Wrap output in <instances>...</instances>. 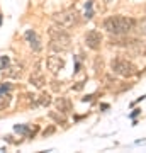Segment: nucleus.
<instances>
[{
  "label": "nucleus",
  "mask_w": 146,
  "mask_h": 153,
  "mask_svg": "<svg viewBox=\"0 0 146 153\" xmlns=\"http://www.w3.org/2000/svg\"><path fill=\"white\" fill-rule=\"evenodd\" d=\"M136 27V21L124 16H110L104 21V29L114 36H122Z\"/></svg>",
  "instance_id": "nucleus-1"
},
{
  "label": "nucleus",
  "mask_w": 146,
  "mask_h": 153,
  "mask_svg": "<svg viewBox=\"0 0 146 153\" xmlns=\"http://www.w3.org/2000/svg\"><path fill=\"white\" fill-rule=\"evenodd\" d=\"M48 34H49V39H51L48 48L51 51H54V53H65V51H68L71 48V36L63 27L53 26L48 31Z\"/></svg>",
  "instance_id": "nucleus-2"
},
{
  "label": "nucleus",
  "mask_w": 146,
  "mask_h": 153,
  "mask_svg": "<svg viewBox=\"0 0 146 153\" xmlns=\"http://www.w3.org/2000/svg\"><path fill=\"white\" fill-rule=\"evenodd\" d=\"M53 22L56 26H60L63 29H70L73 26H76L78 22H80V16H78V12L70 9V10H63V12H56L51 16Z\"/></svg>",
  "instance_id": "nucleus-3"
},
{
  "label": "nucleus",
  "mask_w": 146,
  "mask_h": 153,
  "mask_svg": "<svg viewBox=\"0 0 146 153\" xmlns=\"http://www.w3.org/2000/svg\"><path fill=\"white\" fill-rule=\"evenodd\" d=\"M110 68H112V71L116 73V75L124 76V78L133 76V75L138 73L136 65L133 63V61L126 60V58H114V60L110 61Z\"/></svg>",
  "instance_id": "nucleus-4"
},
{
  "label": "nucleus",
  "mask_w": 146,
  "mask_h": 153,
  "mask_svg": "<svg viewBox=\"0 0 146 153\" xmlns=\"http://www.w3.org/2000/svg\"><path fill=\"white\" fill-rule=\"evenodd\" d=\"M85 44H87V48L93 49V51L100 49V44H102V34L99 33V31H95V29H90V31L85 34Z\"/></svg>",
  "instance_id": "nucleus-5"
},
{
  "label": "nucleus",
  "mask_w": 146,
  "mask_h": 153,
  "mask_svg": "<svg viewBox=\"0 0 146 153\" xmlns=\"http://www.w3.org/2000/svg\"><path fill=\"white\" fill-rule=\"evenodd\" d=\"M46 65H48V70L51 71V73H58V71H61L65 68V60H63L61 56L53 55L46 60Z\"/></svg>",
  "instance_id": "nucleus-6"
},
{
  "label": "nucleus",
  "mask_w": 146,
  "mask_h": 153,
  "mask_svg": "<svg viewBox=\"0 0 146 153\" xmlns=\"http://www.w3.org/2000/svg\"><path fill=\"white\" fill-rule=\"evenodd\" d=\"M24 38H26L27 44L33 48V51H39V49L43 48V46H41V41H39V38H38V34L34 33L33 29H27L26 34H24Z\"/></svg>",
  "instance_id": "nucleus-7"
},
{
  "label": "nucleus",
  "mask_w": 146,
  "mask_h": 153,
  "mask_svg": "<svg viewBox=\"0 0 146 153\" xmlns=\"http://www.w3.org/2000/svg\"><path fill=\"white\" fill-rule=\"evenodd\" d=\"M126 34H122V38H119V36H114V38H110V44L112 46H124V48H129V46H133V44L138 41V39L134 38H124Z\"/></svg>",
  "instance_id": "nucleus-8"
},
{
  "label": "nucleus",
  "mask_w": 146,
  "mask_h": 153,
  "mask_svg": "<svg viewBox=\"0 0 146 153\" xmlns=\"http://www.w3.org/2000/svg\"><path fill=\"white\" fill-rule=\"evenodd\" d=\"M54 105H56V111H60V112H63V114H68V112L71 111V104H70V100H68L66 97H56Z\"/></svg>",
  "instance_id": "nucleus-9"
},
{
  "label": "nucleus",
  "mask_w": 146,
  "mask_h": 153,
  "mask_svg": "<svg viewBox=\"0 0 146 153\" xmlns=\"http://www.w3.org/2000/svg\"><path fill=\"white\" fill-rule=\"evenodd\" d=\"M4 75L9 78H21L22 76V66L21 65H9L4 70Z\"/></svg>",
  "instance_id": "nucleus-10"
},
{
  "label": "nucleus",
  "mask_w": 146,
  "mask_h": 153,
  "mask_svg": "<svg viewBox=\"0 0 146 153\" xmlns=\"http://www.w3.org/2000/svg\"><path fill=\"white\" fill-rule=\"evenodd\" d=\"M29 82L33 83L34 87H43L44 85V76L41 71H34L33 75H31V78H29Z\"/></svg>",
  "instance_id": "nucleus-11"
},
{
  "label": "nucleus",
  "mask_w": 146,
  "mask_h": 153,
  "mask_svg": "<svg viewBox=\"0 0 146 153\" xmlns=\"http://www.w3.org/2000/svg\"><path fill=\"white\" fill-rule=\"evenodd\" d=\"M93 70H95V75H97V76H100L104 73V60H102V56H97V58H95Z\"/></svg>",
  "instance_id": "nucleus-12"
},
{
  "label": "nucleus",
  "mask_w": 146,
  "mask_h": 153,
  "mask_svg": "<svg viewBox=\"0 0 146 153\" xmlns=\"http://www.w3.org/2000/svg\"><path fill=\"white\" fill-rule=\"evenodd\" d=\"M49 117H51V119H54L56 123H58V124H65V123H66V119H65V116H63V112H60V111H58V112L51 111V112H49Z\"/></svg>",
  "instance_id": "nucleus-13"
},
{
  "label": "nucleus",
  "mask_w": 146,
  "mask_h": 153,
  "mask_svg": "<svg viewBox=\"0 0 146 153\" xmlns=\"http://www.w3.org/2000/svg\"><path fill=\"white\" fill-rule=\"evenodd\" d=\"M39 104L44 105V107H48V105L51 104V95H49V94H41V95H39Z\"/></svg>",
  "instance_id": "nucleus-14"
},
{
  "label": "nucleus",
  "mask_w": 146,
  "mask_h": 153,
  "mask_svg": "<svg viewBox=\"0 0 146 153\" xmlns=\"http://www.w3.org/2000/svg\"><path fill=\"white\" fill-rule=\"evenodd\" d=\"M136 31H138V34H139V36H145V38H146V19H143L141 22H138Z\"/></svg>",
  "instance_id": "nucleus-15"
},
{
  "label": "nucleus",
  "mask_w": 146,
  "mask_h": 153,
  "mask_svg": "<svg viewBox=\"0 0 146 153\" xmlns=\"http://www.w3.org/2000/svg\"><path fill=\"white\" fill-rule=\"evenodd\" d=\"M14 129H16L17 133H21V134H27L29 136V126H24V124H17V126H14Z\"/></svg>",
  "instance_id": "nucleus-16"
},
{
  "label": "nucleus",
  "mask_w": 146,
  "mask_h": 153,
  "mask_svg": "<svg viewBox=\"0 0 146 153\" xmlns=\"http://www.w3.org/2000/svg\"><path fill=\"white\" fill-rule=\"evenodd\" d=\"M9 65H10V60H9V56H0V70L4 71Z\"/></svg>",
  "instance_id": "nucleus-17"
},
{
  "label": "nucleus",
  "mask_w": 146,
  "mask_h": 153,
  "mask_svg": "<svg viewBox=\"0 0 146 153\" xmlns=\"http://www.w3.org/2000/svg\"><path fill=\"white\" fill-rule=\"evenodd\" d=\"M9 92H10V85H9V83L0 87V95H4V94H9Z\"/></svg>",
  "instance_id": "nucleus-18"
},
{
  "label": "nucleus",
  "mask_w": 146,
  "mask_h": 153,
  "mask_svg": "<svg viewBox=\"0 0 146 153\" xmlns=\"http://www.w3.org/2000/svg\"><path fill=\"white\" fill-rule=\"evenodd\" d=\"M51 87H53V90H60V88H61V82H51Z\"/></svg>",
  "instance_id": "nucleus-19"
},
{
  "label": "nucleus",
  "mask_w": 146,
  "mask_h": 153,
  "mask_svg": "<svg viewBox=\"0 0 146 153\" xmlns=\"http://www.w3.org/2000/svg\"><path fill=\"white\" fill-rule=\"evenodd\" d=\"M92 16H93V12H92V9H88V10L85 12V17H87V19H92Z\"/></svg>",
  "instance_id": "nucleus-20"
},
{
  "label": "nucleus",
  "mask_w": 146,
  "mask_h": 153,
  "mask_svg": "<svg viewBox=\"0 0 146 153\" xmlns=\"http://www.w3.org/2000/svg\"><path fill=\"white\" fill-rule=\"evenodd\" d=\"M139 112H141V109H134L133 112H131V117H136V116L139 114Z\"/></svg>",
  "instance_id": "nucleus-21"
},
{
  "label": "nucleus",
  "mask_w": 146,
  "mask_h": 153,
  "mask_svg": "<svg viewBox=\"0 0 146 153\" xmlns=\"http://www.w3.org/2000/svg\"><path fill=\"white\" fill-rule=\"evenodd\" d=\"M83 83H85V82H78V83H76V85H75L73 88H75V90H80V88L83 87Z\"/></svg>",
  "instance_id": "nucleus-22"
},
{
  "label": "nucleus",
  "mask_w": 146,
  "mask_h": 153,
  "mask_svg": "<svg viewBox=\"0 0 146 153\" xmlns=\"http://www.w3.org/2000/svg\"><path fill=\"white\" fill-rule=\"evenodd\" d=\"M54 131V128L53 126H51V128H49V129H46V131H44V136H46V134H51V133Z\"/></svg>",
  "instance_id": "nucleus-23"
}]
</instances>
